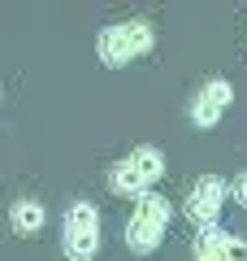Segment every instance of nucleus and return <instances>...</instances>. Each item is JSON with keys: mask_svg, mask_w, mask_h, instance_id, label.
<instances>
[{"mask_svg": "<svg viewBox=\"0 0 247 261\" xmlns=\"http://www.w3.org/2000/svg\"><path fill=\"white\" fill-rule=\"evenodd\" d=\"M234 200L247 209V174H238V178H234Z\"/></svg>", "mask_w": 247, "mask_h": 261, "instance_id": "nucleus-9", "label": "nucleus"}, {"mask_svg": "<svg viewBox=\"0 0 247 261\" xmlns=\"http://www.w3.org/2000/svg\"><path fill=\"white\" fill-rule=\"evenodd\" d=\"M156 48V31L147 27L143 18H130V22H113V27L100 31V61L109 70H121V65L139 61Z\"/></svg>", "mask_w": 247, "mask_h": 261, "instance_id": "nucleus-1", "label": "nucleus"}, {"mask_svg": "<svg viewBox=\"0 0 247 261\" xmlns=\"http://www.w3.org/2000/svg\"><path fill=\"white\" fill-rule=\"evenodd\" d=\"M165 231H169V200L161 192H143L135 200L130 222H126V248L139 252V257H147V252L161 248Z\"/></svg>", "mask_w": 247, "mask_h": 261, "instance_id": "nucleus-2", "label": "nucleus"}, {"mask_svg": "<svg viewBox=\"0 0 247 261\" xmlns=\"http://www.w3.org/2000/svg\"><path fill=\"white\" fill-rule=\"evenodd\" d=\"M165 174V152L161 148H152V144H143V148H135L130 157H121L117 166L109 170V187L117 196H143V192H152V183Z\"/></svg>", "mask_w": 247, "mask_h": 261, "instance_id": "nucleus-3", "label": "nucleus"}, {"mask_svg": "<svg viewBox=\"0 0 247 261\" xmlns=\"http://www.w3.org/2000/svg\"><path fill=\"white\" fill-rule=\"evenodd\" d=\"M226 196H230V183H226V178L204 174L200 183L191 187V196H187V218H191L200 231L217 226V214H221V205H226Z\"/></svg>", "mask_w": 247, "mask_h": 261, "instance_id": "nucleus-5", "label": "nucleus"}, {"mask_svg": "<svg viewBox=\"0 0 247 261\" xmlns=\"http://www.w3.org/2000/svg\"><path fill=\"white\" fill-rule=\"evenodd\" d=\"M195 261H247V244L221 226H208L195 235Z\"/></svg>", "mask_w": 247, "mask_h": 261, "instance_id": "nucleus-7", "label": "nucleus"}, {"mask_svg": "<svg viewBox=\"0 0 247 261\" xmlns=\"http://www.w3.org/2000/svg\"><path fill=\"white\" fill-rule=\"evenodd\" d=\"M9 226H13V235H35L39 226H44V205H39V200H30V196L13 200V209H9Z\"/></svg>", "mask_w": 247, "mask_h": 261, "instance_id": "nucleus-8", "label": "nucleus"}, {"mask_svg": "<svg viewBox=\"0 0 247 261\" xmlns=\"http://www.w3.org/2000/svg\"><path fill=\"white\" fill-rule=\"evenodd\" d=\"M61 248L70 261H91L100 252V214L96 205L87 200H74L65 209V235H61Z\"/></svg>", "mask_w": 247, "mask_h": 261, "instance_id": "nucleus-4", "label": "nucleus"}, {"mask_svg": "<svg viewBox=\"0 0 247 261\" xmlns=\"http://www.w3.org/2000/svg\"><path fill=\"white\" fill-rule=\"evenodd\" d=\"M230 100H234V92H230L226 79H208V83L195 92V100H191V122L200 130H212L221 122V113H226Z\"/></svg>", "mask_w": 247, "mask_h": 261, "instance_id": "nucleus-6", "label": "nucleus"}]
</instances>
